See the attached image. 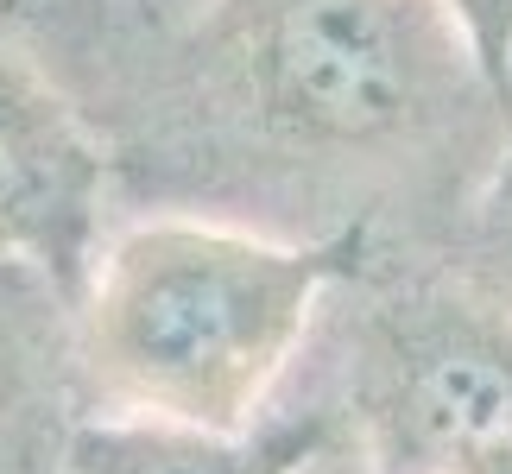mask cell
Wrapping results in <instances>:
<instances>
[{"label": "cell", "mask_w": 512, "mask_h": 474, "mask_svg": "<svg viewBox=\"0 0 512 474\" xmlns=\"http://www.w3.org/2000/svg\"><path fill=\"white\" fill-rule=\"evenodd\" d=\"M506 114L437 0H209L165 51L152 146L203 222L291 209V241L405 228L437 260Z\"/></svg>", "instance_id": "6da1fadb"}, {"label": "cell", "mask_w": 512, "mask_h": 474, "mask_svg": "<svg viewBox=\"0 0 512 474\" xmlns=\"http://www.w3.org/2000/svg\"><path fill=\"white\" fill-rule=\"evenodd\" d=\"M361 272V241H285L203 215L133 222L70 304L76 399L89 418L241 437L272 411L323 298Z\"/></svg>", "instance_id": "7a4b0ae2"}, {"label": "cell", "mask_w": 512, "mask_h": 474, "mask_svg": "<svg viewBox=\"0 0 512 474\" xmlns=\"http://www.w3.org/2000/svg\"><path fill=\"white\" fill-rule=\"evenodd\" d=\"M336 411L373 474H437L500 449L512 443V323L430 266L367 279Z\"/></svg>", "instance_id": "3957f363"}, {"label": "cell", "mask_w": 512, "mask_h": 474, "mask_svg": "<svg viewBox=\"0 0 512 474\" xmlns=\"http://www.w3.org/2000/svg\"><path fill=\"white\" fill-rule=\"evenodd\" d=\"M108 215V152L64 83L0 26V266L76 304Z\"/></svg>", "instance_id": "277c9868"}, {"label": "cell", "mask_w": 512, "mask_h": 474, "mask_svg": "<svg viewBox=\"0 0 512 474\" xmlns=\"http://www.w3.org/2000/svg\"><path fill=\"white\" fill-rule=\"evenodd\" d=\"M336 443H348L336 405L266 411L241 437H203V430L133 418H76L57 449V474H317L323 462H336Z\"/></svg>", "instance_id": "5b68a950"}, {"label": "cell", "mask_w": 512, "mask_h": 474, "mask_svg": "<svg viewBox=\"0 0 512 474\" xmlns=\"http://www.w3.org/2000/svg\"><path fill=\"white\" fill-rule=\"evenodd\" d=\"M70 392V304L38 272L0 266V474H57Z\"/></svg>", "instance_id": "8992f818"}, {"label": "cell", "mask_w": 512, "mask_h": 474, "mask_svg": "<svg viewBox=\"0 0 512 474\" xmlns=\"http://www.w3.org/2000/svg\"><path fill=\"white\" fill-rule=\"evenodd\" d=\"M430 272L512 323V133L475 184V196L462 203L456 228L443 234Z\"/></svg>", "instance_id": "52a82bcc"}, {"label": "cell", "mask_w": 512, "mask_h": 474, "mask_svg": "<svg viewBox=\"0 0 512 474\" xmlns=\"http://www.w3.org/2000/svg\"><path fill=\"white\" fill-rule=\"evenodd\" d=\"M437 474H512V443L500 449H475V456H462V462H449Z\"/></svg>", "instance_id": "ba28073f"}, {"label": "cell", "mask_w": 512, "mask_h": 474, "mask_svg": "<svg viewBox=\"0 0 512 474\" xmlns=\"http://www.w3.org/2000/svg\"><path fill=\"white\" fill-rule=\"evenodd\" d=\"M317 474H329V462H323V468H317Z\"/></svg>", "instance_id": "9c48e42d"}]
</instances>
